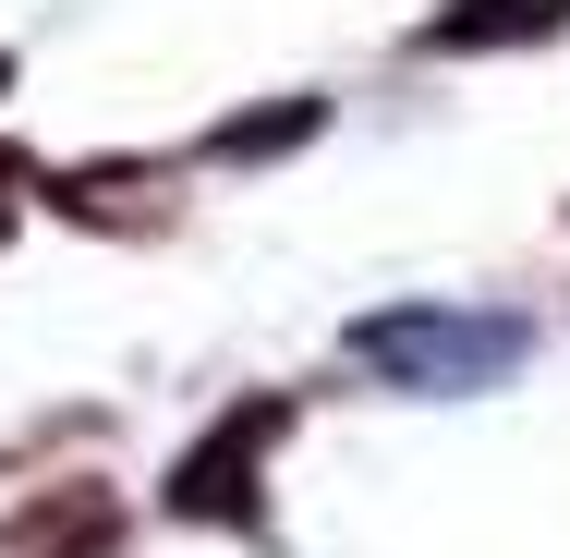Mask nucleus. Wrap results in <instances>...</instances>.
<instances>
[{
    "mask_svg": "<svg viewBox=\"0 0 570 558\" xmlns=\"http://www.w3.org/2000/svg\"><path fill=\"white\" fill-rule=\"evenodd\" d=\"M267 438H279V401L230 413L219 438L170 473V510H183V522H255V461H267Z\"/></svg>",
    "mask_w": 570,
    "mask_h": 558,
    "instance_id": "obj_1",
    "label": "nucleus"
},
{
    "mask_svg": "<svg viewBox=\"0 0 570 558\" xmlns=\"http://www.w3.org/2000/svg\"><path fill=\"white\" fill-rule=\"evenodd\" d=\"M570 0H450L425 25V49H510V37H559Z\"/></svg>",
    "mask_w": 570,
    "mask_h": 558,
    "instance_id": "obj_2",
    "label": "nucleus"
},
{
    "mask_svg": "<svg viewBox=\"0 0 570 558\" xmlns=\"http://www.w3.org/2000/svg\"><path fill=\"white\" fill-rule=\"evenodd\" d=\"M12 547H37V558H98V547H110V498H98V486L37 498V510L12 522Z\"/></svg>",
    "mask_w": 570,
    "mask_h": 558,
    "instance_id": "obj_3",
    "label": "nucleus"
},
{
    "mask_svg": "<svg viewBox=\"0 0 570 558\" xmlns=\"http://www.w3.org/2000/svg\"><path fill=\"white\" fill-rule=\"evenodd\" d=\"M304 98H292V110H267V121H219V158H267V146H292V134H304Z\"/></svg>",
    "mask_w": 570,
    "mask_h": 558,
    "instance_id": "obj_4",
    "label": "nucleus"
},
{
    "mask_svg": "<svg viewBox=\"0 0 570 558\" xmlns=\"http://www.w3.org/2000/svg\"><path fill=\"white\" fill-rule=\"evenodd\" d=\"M0 86H12V61H0Z\"/></svg>",
    "mask_w": 570,
    "mask_h": 558,
    "instance_id": "obj_5",
    "label": "nucleus"
}]
</instances>
